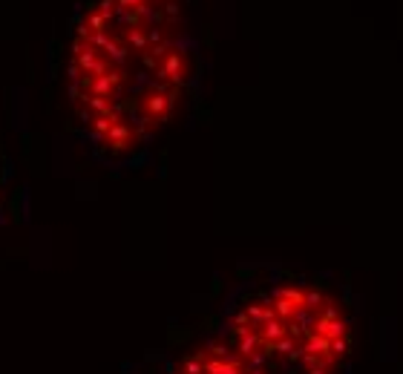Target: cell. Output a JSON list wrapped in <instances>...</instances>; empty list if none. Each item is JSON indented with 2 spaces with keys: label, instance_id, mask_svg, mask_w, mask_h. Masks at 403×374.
Returning a JSON list of instances; mask_svg holds the SVG:
<instances>
[{
  "label": "cell",
  "instance_id": "obj_2",
  "mask_svg": "<svg viewBox=\"0 0 403 374\" xmlns=\"http://www.w3.org/2000/svg\"><path fill=\"white\" fill-rule=\"evenodd\" d=\"M358 317L326 273L256 265L156 374H351Z\"/></svg>",
  "mask_w": 403,
  "mask_h": 374
},
{
  "label": "cell",
  "instance_id": "obj_1",
  "mask_svg": "<svg viewBox=\"0 0 403 374\" xmlns=\"http://www.w3.org/2000/svg\"><path fill=\"white\" fill-rule=\"evenodd\" d=\"M70 116L107 167H138L196 101L193 0H87L67 46Z\"/></svg>",
  "mask_w": 403,
  "mask_h": 374
}]
</instances>
